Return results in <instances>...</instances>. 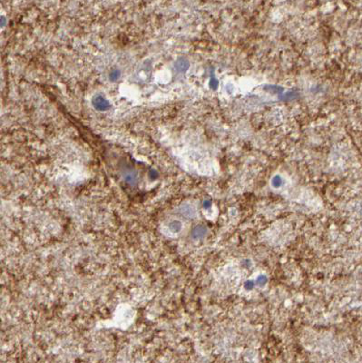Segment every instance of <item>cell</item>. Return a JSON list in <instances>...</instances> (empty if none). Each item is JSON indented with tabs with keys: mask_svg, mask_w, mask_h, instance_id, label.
Segmentation results:
<instances>
[{
	"mask_svg": "<svg viewBox=\"0 0 362 363\" xmlns=\"http://www.w3.org/2000/svg\"><path fill=\"white\" fill-rule=\"evenodd\" d=\"M120 72L118 71V70H113V71H112L111 73H110V75H109V77H110V79H111L112 81H116L119 77H120Z\"/></svg>",
	"mask_w": 362,
	"mask_h": 363,
	"instance_id": "ba28073f",
	"label": "cell"
},
{
	"mask_svg": "<svg viewBox=\"0 0 362 363\" xmlns=\"http://www.w3.org/2000/svg\"><path fill=\"white\" fill-rule=\"evenodd\" d=\"M298 97V93L296 92H293V91H290L288 93H286L285 95H282L279 96V99L282 100V101H290V100H293L295 98Z\"/></svg>",
	"mask_w": 362,
	"mask_h": 363,
	"instance_id": "277c9868",
	"label": "cell"
},
{
	"mask_svg": "<svg viewBox=\"0 0 362 363\" xmlns=\"http://www.w3.org/2000/svg\"><path fill=\"white\" fill-rule=\"evenodd\" d=\"M207 233V229L204 226H197L194 229L193 236L194 239H202Z\"/></svg>",
	"mask_w": 362,
	"mask_h": 363,
	"instance_id": "3957f363",
	"label": "cell"
},
{
	"mask_svg": "<svg viewBox=\"0 0 362 363\" xmlns=\"http://www.w3.org/2000/svg\"><path fill=\"white\" fill-rule=\"evenodd\" d=\"M92 104H93V106L96 110L100 111V112L107 111L111 107V105H110L109 101L104 96H101V95H98V96L93 98Z\"/></svg>",
	"mask_w": 362,
	"mask_h": 363,
	"instance_id": "6da1fadb",
	"label": "cell"
},
{
	"mask_svg": "<svg viewBox=\"0 0 362 363\" xmlns=\"http://www.w3.org/2000/svg\"><path fill=\"white\" fill-rule=\"evenodd\" d=\"M218 85H219V82H218V80L215 78V76L211 74V78H210V82H209V86L212 89V90H216L217 89V87H218Z\"/></svg>",
	"mask_w": 362,
	"mask_h": 363,
	"instance_id": "52a82bcc",
	"label": "cell"
},
{
	"mask_svg": "<svg viewBox=\"0 0 362 363\" xmlns=\"http://www.w3.org/2000/svg\"><path fill=\"white\" fill-rule=\"evenodd\" d=\"M254 287V282L252 280H248L245 282V288L247 290H251Z\"/></svg>",
	"mask_w": 362,
	"mask_h": 363,
	"instance_id": "8fae6325",
	"label": "cell"
},
{
	"mask_svg": "<svg viewBox=\"0 0 362 363\" xmlns=\"http://www.w3.org/2000/svg\"><path fill=\"white\" fill-rule=\"evenodd\" d=\"M211 201H204L203 202V207L205 208V209H208V208H210L211 207Z\"/></svg>",
	"mask_w": 362,
	"mask_h": 363,
	"instance_id": "7c38bea8",
	"label": "cell"
},
{
	"mask_svg": "<svg viewBox=\"0 0 362 363\" xmlns=\"http://www.w3.org/2000/svg\"><path fill=\"white\" fill-rule=\"evenodd\" d=\"M181 225L180 223H178V222H174V223H172V225H171V229H172L174 232H178V231H180L181 230Z\"/></svg>",
	"mask_w": 362,
	"mask_h": 363,
	"instance_id": "30bf717a",
	"label": "cell"
},
{
	"mask_svg": "<svg viewBox=\"0 0 362 363\" xmlns=\"http://www.w3.org/2000/svg\"><path fill=\"white\" fill-rule=\"evenodd\" d=\"M267 281H268V279H267V277H266L265 275H261V276H259V278L257 279V283H258L259 285H261V286L266 284Z\"/></svg>",
	"mask_w": 362,
	"mask_h": 363,
	"instance_id": "9c48e42d",
	"label": "cell"
},
{
	"mask_svg": "<svg viewBox=\"0 0 362 363\" xmlns=\"http://www.w3.org/2000/svg\"><path fill=\"white\" fill-rule=\"evenodd\" d=\"M189 66H190V64H189L188 60H186L185 58H179L174 63V68L180 73L186 72L187 69L189 68Z\"/></svg>",
	"mask_w": 362,
	"mask_h": 363,
	"instance_id": "7a4b0ae2",
	"label": "cell"
},
{
	"mask_svg": "<svg viewBox=\"0 0 362 363\" xmlns=\"http://www.w3.org/2000/svg\"><path fill=\"white\" fill-rule=\"evenodd\" d=\"M265 89H267V90H270V91H272V92H274V93H276V94H281L282 92H283V87H280V86H278V85H267L266 87H265Z\"/></svg>",
	"mask_w": 362,
	"mask_h": 363,
	"instance_id": "8992f818",
	"label": "cell"
},
{
	"mask_svg": "<svg viewBox=\"0 0 362 363\" xmlns=\"http://www.w3.org/2000/svg\"><path fill=\"white\" fill-rule=\"evenodd\" d=\"M271 184L274 188H279L282 185V178L279 175H275L273 176L271 180Z\"/></svg>",
	"mask_w": 362,
	"mask_h": 363,
	"instance_id": "5b68a950",
	"label": "cell"
}]
</instances>
